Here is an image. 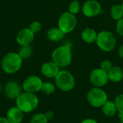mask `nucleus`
<instances>
[{
	"label": "nucleus",
	"instance_id": "1",
	"mask_svg": "<svg viewBox=\"0 0 123 123\" xmlns=\"http://www.w3.org/2000/svg\"><path fill=\"white\" fill-rule=\"evenodd\" d=\"M22 60L17 53L9 52L2 58L1 68L7 74H15L21 68Z\"/></svg>",
	"mask_w": 123,
	"mask_h": 123
},
{
	"label": "nucleus",
	"instance_id": "2",
	"mask_svg": "<svg viewBox=\"0 0 123 123\" xmlns=\"http://www.w3.org/2000/svg\"><path fill=\"white\" fill-rule=\"evenodd\" d=\"M39 99L35 94L22 92L16 99L17 107L24 113L34 111L38 106Z\"/></svg>",
	"mask_w": 123,
	"mask_h": 123
},
{
	"label": "nucleus",
	"instance_id": "3",
	"mask_svg": "<svg viewBox=\"0 0 123 123\" xmlns=\"http://www.w3.org/2000/svg\"><path fill=\"white\" fill-rule=\"evenodd\" d=\"M52 61L59 67H66L69 66L72 61L71 47L64 45L56 48L52 53Z\"/></svg>",
	"mask_w": 123,
	"mask_h": 123
},
{
	"label": "nucleus",
	"instance_id": "4",
	"mask_svg": "<svg viewBox=\"0 0 123 123\" xmlns=\"http://www.w3.org/2000/svg\"><path fill=\"white\" fill-rule=\"evenodd\" d=\"M55 86L63 92H69L74 88L75 79L74 76L67 71H60L55 78Z\"/></svg>",
	"mask_w": 123,
	"mask_h": 123
},
{
	"label": "nucleus",
	"instance_id": "5",
	"mask_svg": "<svg viewBox=\"0 0 123 123\" xmlns=\"http://www.w3.org/2000/svg\"><path fill=\"white\" fill-rule=\"evenodd\" d=\"M97 46L105 52H110L116 46V38L110 31H102L97 34L96 40Z\"/></svg>",
	"mask_w": 123,
	"mask_h": 123
},
{
	"label": "nucleus",
	"instance_id": "6",
	"mask_svg": "<svg viewBox=\"0 0 123 123\" xmlns=\"http://www.w3.org/2000/svg\"><path fill=\"white\" fill-rule=\"evenodd\" d=\"M77 25V19L75 14L69 12H63L59 17L58 21V28L61 29L65 34L72 32Z\"/></svg>",
	"mask_w": 123,
	"mask_h": 123
},
{
	"label": "nucleus",
	"instance_id": "7",
	"mask_svg": "<svg viewBox=\"0 0 123 123\" xmlns=\"http://www.w3.org/2000/svg\"><path fill=\"white\" fill-rule=\"evenodd\" d=\"M87 101L94 107H101L107 101L106 92L99 87L92 89L87 94Z\"/></svg>",
	"mask_w": 123,
	"mask_h": 123
},
{
	"label": "nucleus",
	"instance_id": "8",
	"mask_svg": "<svg viewBox=\"0 0 123 123\" xmlns=\"http://www.w3.org/2000/svg\"><path fill=\"white\" fill-rule=\"evenodd\" d=\"M43 81L37 76H30L25 79L22 84V89L25 92L35 94L41 91Z\"/></svg>",
	"mask_w": 123,
	"mask_h": 123
},
{
	"label": "nucleus",
	"instance_id": "9",
	"mask_svg": "<svg viewBox=\"0 0 123 123\" xmlns=\"http://www.w3.org/2000/svg\"><path fill=\"white\" fill-rule=\"evenodd\" d=\"M89 79L93 85L99 88L105 86L110 81L107 72L102 68H96L93 70L90 74Z\"/></svg>",
	"mask_w": 123,
	"mask_h": 123
},
{
	"label": "nucleus",
	"instance_id": "10",
	"mask_svg": "<svg viewBox=\"0 0 123 123\" xmlns=\"http://www.w3.org/2000/svg\"><path fill=\"white\" fill-rule=\"evenodd\" d=\"M101 5L96 0L86 1L82 7L83 14L87 17H94L97 16L101 12Z\"/></svg>",
	"mask_w": 123,
	"mask_h": 123
},
{
	"label": "nucleus",
	"instance_id": "11",
	"mask_svg": "<svg viewBox=\"0 0 123 123\" xmlns=\"http://www.w3.org/2000/svg\"><path fill=\"white\" fill-rule=\"evenodd\" d=\"M35 39V33L30 28H23L20 30L16 36V41L20 46L30 45Z\"/></svg>",
	"mask_w": 123,
	"mask_h": 123
},
{
	"label": "nucleus",
	"instance_id": "12",
	"mask_svg": "<svg viewBox=\"0 0 123 123\" xmlns=\"http://www.w3.org/2000/svg\"><path fill=\"white\" fill-rule=\"evenodd\" d=\"M21 86L16 81H9L4 88V93L6 97L10 99H16L22 93Z\"/></svg>",
	"mask_w": 123,
	"mask_h": 123
},
{
	"label": "nucleus",
	"instance_id": "13",
	"mask_svg": "<svg viewBox=\"0 0 123 123\" xmlns=\"http://www.w3.org/2000/svg\"><path fill=\"white\" fill-rule=\"evenodd\" d=\"M59 71L60 67L53 61L44 63L41 67L42 74L49 79H55Z\"/></svg>",
	"mask_w": 123,
	"mask_h": 123
},
{
	"label": "nucleus",
	"instance_id": "14",
	"mask_svg": "<svg viewBox=\"0 0 123 123\" xmlns=\"http://www.w3.org/2000/svg\"><path fill=\"white\" fill-rule=\"evenodd\" d=\"M6 117L10 123H21L23 120L24 112L17 106L13 107L9 109Z\"/></svg>",
	"mask_w": 123,
	"mask_h": 123
},
{
	"label": "nucleus",
	"instance_id": "15",
	"mask_svg": "<svg viewBox=\"0 0 123 123\" xmlns=\"http://www.w3.org/2000/svg\"><path fill=\"white\" fill-rule=\"evenodd\" d=\"M107 74L109 80L112 82H120L123 80V71L119 66H112Z\"/></svg>",
	"mask_w": 123,
	"mask_h": 123
},
{
	"label": "nucleus",
	"instance_id": "16",
	"mask_svg": "<svg viewBox=\"0 0 123 123\" xmlns=\"http://www.w3.org/2000/svg\"><path fill=\"white\" fill-rule=\"evenodd\" d=\"M65 33L58 27H52L47 32V37L52 42H58L63 39Z\"/></svg>",
	"mask_w": 123,
	"mask_h": 123
},
{
	"label": "nucleus",
	"instance_id": "17",
	"mask_svg": "<svg viewBox=\"0 0 123 123\" xmlns=\"http://www.w3.org/2000/svg\"><path fill=\"white\" fill-rule=\"evenodd\" d=\"M81 39L86 43H92L96 42L97 37V32L92 28H86L84 29L81 35Z\"/></svg>",
	"mask_w": 123,
	"mask_h": 123
},
{
	"label": "nucleus",
	"instance_id": "18",
	"mask_svg": "<svg viewBox=\"0 0 123 123\" xmlns=\"http://www.w3.org/2000/svg\"><path fill=\"white\" fill-rule=\"evenodd\" d=\"M102 107V112L107 117H113L117 112V107L115 104V102L112 101H107Z\"/></svg>",
	"mask_w": 123,
	"mask_h": 123
},
{
	"label": "nucleus",
	"instance_id": "19",
	"mask_svg": "<svg viewBox=\"0 0 123 123\" xmlns=\"http://www.w3.org/2000/svg\"><path fill=\"white\" fill-rule=\"evenodd\" d=\"M111 15L115 20H119L123 17V9L121 5L115 4L111 8Z\"/></svg>",
	"mask_w": 123,
	"mask_h": 123
},
{
	"label": "nucleus",
	"instance_id": "20",
	"mask_svg": "<svg viewBox=\"0 0 123 123\" xmlns=\"http://www.w3.org/2000/svg\"><path fill=\"white\" fill-rule=\"evenodd\" d=\"M17 53L22 59H27L32 53V48L30 45L21 46Z\"/></svg>",
	"mask_w": 123,
	"mask_h": 123
},
{
	"label": "nucleus",
	"instance_id": "21",
	"mask_svg": "<svg viewBox=\"0 0 123 123\" xmlns=\"http://www.w3.org/2000/svg\"><path fill=\"white\" fill-rule=\"evenodd\" d=\"M55 90V86L50 82V81H45L43 83L42 87H41V91L46 95H50L53 94Z\"/></svg>",
	"mask_w": 123,
	"mask_h": 123
},
{
	"label": "nucleus",
	"instance_id": "22",
	"mask_svg": "<svg viewBox=\"0 0 123 123\" xmlns=\"http://www.w3.org/2000/svg\"><path fill=\"white\" fill-rule=\"evenodd\" d=\"M48 120L45 114L37 113L32 117L30 123H48Z\"/></svg>",
	"mask_w": 123,
	"mask_h": 123
},
{
	"label": "nucleus",
	"instance_id": "23",
	"mask_svg": "<svg viewBox=\"0 0 123 123\" xmlns=\"http://www.w3.org/2000/svg\"><path fill=\"white\" fill-rule=\"evenodd\" d=\"M115 104L116 105L117 110L121 117L123 115V94H120L116 97L115 99Z\"/></svg>",
	"mask_w": 123,
	"mask_h": 123
},
{
	"label": "nucleus",
	"instance_id": "24",
	"mask_svg": "<svg viewBox=\"0 0 123 123\" xmlns=\"http://www.w3.org/2000/svg\"><path fill=\"white\" fill-rule=\"evenodd\" d=\"M80 11V4L77 0H74L68 6V12L73 14L79 13Z\"/></svg>",
	"mask_w": 123,
	"mask_h": 123
},
{
	"label": "nucleus",
	"instance_id": "25",
	"mask_svg": "<svg viewBox=\"0 0 123 123\" xmlns=\"http://www.w3.org/2000/svg\"><path fill=\"white\" fill-rule=\"evenodd\" d=\"M29 28L31 30V31H32L33 33L35 34V33L39 32L41 30L42 25H41V24H40V22H38V21H34V22H32L30 24Z\"/></svg>",
	"mask_w": 123,
	"mask_h": 123
},
{
	"label": "nucleus",
	"instance_id": "26",
	"mask_svg": "<svg viewBox=\"0 0 123 123\" xmlns=\"http://www.w3.org/2000/svg\"><path fill=\"white\" fill-rule=\"evenodd\" d=\"M112 68V63L111 61H108V60H106V61H104L102 63H101V68L102 70L108 72L111 68Z\"/></svg>",
	"mask_w": 123,
	"mask_h": 123
},
{
	"label": "nucleus",
	"instance_id": "27",
	"mask_svg": "<svg viewBox=\"0 0 123 123\" xmlns=\"http://www.w3.org/2000/svg\"><path fill=\"white\" fill-rule=\"evenodd\" d=\"M116 31L120 35L123 36V18L117 20L116 25Z\"/></svg>",
	"mask_w": 123,
	"mask_h": 123
},
{
	"label": "nucleus",
	"instance_id": "28",
	"mask_svg": "<svg viewBox=\"0 0 123 123\" xmlns=\"http://www.w3.org/2000/svg\"><path fill=\"white\" fill-rule=\"evenodd\" d=\"M45 115V116L47 117V118H48V120H49L53 119V117H54V114H53V112H51V111H48V112H47Z\"/></svg>",
	"mask_w": 123,
	"mask_h": 123
},
{
	"label": "nucleus",
	"instance_id": "29",
	"mask_svg": "<svg viewBox=\"0 0 123 123\" xmlns=\"http://www.w3.org/2000/svg\"><path fill=\"white\" fill-rule=\"evenodd\" d=\"M81 123H97V122L96 120H93V119L89 118V119H86V120H83Z\"/></svg>",
	"mask_w": 123,
	"mask_h": 123
},
{
	"label": "nucleus",
	"instance_id": "30",
	"mask_svg": "<svg viewBox=\"0 0 123 123\" xmlns=\"http://www.w3.org/2000/svg\"><path fill=\"white\" fill-rule=\"evenodd\" d=\"M0 123H10L9 120L6 119V117H0Z\"/></svg>",
	"mask_w": 123,
	"mask_h": 123
},
{
	"label": "nucleus",
	"instance_id": "31",
	"mask_svg": "<svg viewBox=\"0 0 123 123\" xmlns=\"http://www.w3.org/2000/svg\"><path fill=\"white\" fill-rule=\"evenodd\" d=\"M118 53H119V55L123 58V45H122L120 48H119V50H118Z\"/></svg>",
	"mask_w": 123,
	"mask_h": 123
},
{
	"label": "nucleus",
	"instance_id": "32",
	"mask_svg": "<svg viewBox=\"0 0 123 123\" xmlns=\"http://www.w3.org/2000/svg\"><path fill=\"white\" fill-rule=\"evenodd\" d=\"M120 123H123V115L120 117Z\"/></svg>",
	"mask_w": 123,
	"mask_h": 123
},
{
	"label": "nucleus",
	"instance_id": "33",
	"mask_svg": "<svg viewBox=\"0 0 123 123\" xmlns=\"http://www.w3.org/2000/svg\"><path fill=\"white\" fill-rule=\"evenodd\" d=\"M1 83H0V93H1Z\"/></svg>",
	"mask_w": 123,
	"mask_h": 123
},
{
	"label": "nucleus",
	"instance_id": "34",
	"mask_svg": "<svg viewBox=\"0 0 123 123\" xmlns=\"http://www.w3.org/2000/svg\"><path fill=\"white\" fill-rule=\"evenodd\" d=\"M121 6H122V7H123V2L122 3V4H121Z\"/></svg>",
	"mask_w": 123,
	"mask_h": 123
}]
</instances>
